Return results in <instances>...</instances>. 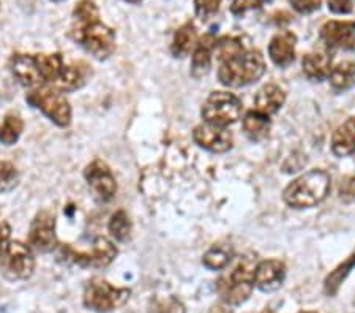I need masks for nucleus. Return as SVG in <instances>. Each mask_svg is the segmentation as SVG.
I'll return each instance as SVG.
<instances>
[{"label":"nucleus","instance_id":"nucleus-1","mask_svg":"<svg viewBox=\"0 0 355 313\" xmlns=\"http://www.w3.org/2000/svg\"><path fill=\"white\" fill-rule=\"evenodd\" d=\"M71 37L95 59L105 60L116 51V32L100 19V10L92 0H81L73 10Z\"/></svg>","mask_w":355,"mask_h":313},{"label":"nucleus","instance_id":"nucleus-2","mask_svg":"<svg viewBox=\"0 0 355 313\" xmlns=\"http://www.w3.org/2000/svg\"><path fill=\"white\" fill-rule=\"evenodd\" d=\"M266 73V60L261 51L246 48L242 53L220 60L218 79L227 87H245L256 83Z\"/></svg>","mask_w":355,"mask_h":313},{"label":"nucleus","instance_id":"nucleus-3","mask_svg":"<svg viewBox=\"0 0 355 313\" xmlns=\"http://www.w3.org/2000/svg\"><path fill=\"white\" fill-rule=\"evenodd\" d=\"M256 260L253 256L239 258L234 266L225 272L216 282V291L221 301L227 305L237 307L243 304L254 288Z\"/></svg>","mask_w":355,"mask_h":313},{"label":"nucleus","instance_id":"nucleus-4","mask_svg":"<svg viewBox=\"0 0 355 313\" xmlns=\"http://www.w3.org/2000/svg\"><path fill=\"white\" fill-rule=\"evenodd\" d=\"M330 192V176L322 169H313L286 187L283 198L295 209L313 208L322 203Z\"/></svg>","mask_w":355,"mask_h":313},{"label":"nucleus","instance_id":"nucleus-5","mask_svg":"<svg viewBox=\"0 0 355 313\" xmlns=\"http://www.w3.org/2000/svg\"><path fill=\"white\" fill-rule=\"evenodd\" d=\"M27 103L42 111L59 127H68L71 122V106L67 96L53 85H40L26 95Z\"/></svg>","mask_w":355,"mask_h":313},{"label":"nucleus","instance_id":"nucleus-6","mask_svg":"<svg viewBox=\"0 0 355 313\" xmlns=\"http://www.w3.org/2000/svg\"><path fill=\"white\" fill-rule=\"evenodd\" d=\"M117 256V247L106 237H96L94 246L87 252L76 250L70 246L59 247V258L62 263L73 264L78 267H107Z\"/></svg>","mask_w":355,"mask_h":313},{"label":"nucleus","instance_id":"nucleus-7","mask_svg":"<svg viewBox=\"0 0 355 313\" xmlns=\"http://www.w3.org/2000/svg\"><path fill=\"white\" fill-rule=\"evenodd\" d=\"M131 291L117 288L103 278H92L84 288V305L96 313H110L128 303Z\"/></svg>","mask_w":355,"mask_h":313},{"label":"nucleus","instance_id":"nucleus-8","mask_svg":"<svg viewBox=\"0 0 355 313\" xmlns=\"http://www.w3.org/2000/svg\"><path fill=\"white\" fill-rule=\"evenodd\" d=\"M35 271V258L32 248L19 241L10 242L7 252L0 258V274L7 280H27Z\"/></svg>","mask_w":355,"mask_h":313},{"label":"nucleus","instance_id":"nucleus-9","mask_svg":"<svg viewBox=\"0 0 355 313\" xmlns=\"http://www.w3.org/2000/svg\"><path fill=\"white\" fill-rule=\"evenodd\" d=\"M242 114V101L239 96L229 92H214L202 106V117L205 122L227 127L236 124Z\"/></svg>","mask_w":355,"mask_h":313},{"label":"nucleus","instance_id":"nucleus-10","mask_svg":"<svg viewBox=\"0 0 355 313\" xmlns=\"http://www.w3.org/2000/svg\"><path fill=\"white\" fill-rule=\"evenodd\" d=\"M28 244L31 248L38 253H49L57 247L55 235V217L48 210H42L32 221L31 232H28Z\"/></svg>","mask_w":355,"mask_h":313},{"label":"nucleus","instance_id":"nucleus-11","mask_svg":"<svg viewBox=\"0 0 355 313\" xmlns=\"http://www.w3.org/2000/svg\"><path fill=\"white\" fill-rule=\"evenodd\" d=\"M84 176L92 192H94L95 196L101 199V201H110V199H112V196L116 195V178H114L112 171L105 162H92L89 167L85 168Z\"/></svg>","mask_w":355,"mask_h":313},{"label":"nucleus","instance_id":"nucleus-12","mask_svg":"<svg viewBox=\"0 0 355 313\" xmlns=\"http://www.w3.org/2000/svg\"><path fill=\"white\" fill-rule=\"evenodd\" d=\"M193 138L199 147L214 153H225L232 147V135L227 132L226 127H218L209 122L198 125L193 132Z\"/></svg>","mask_w":355,"mask_h":313},{"label":"nucleus","instance_id":"nucleus-13","mask_svg":"<svg viewBox=\"0 0 355 313\" xmlns=\"http://www.w3.org/2000/svg\"><path fill=\"white\" fill-rule=\"evenodd\" d=\"M320 40L327 48L355 49V21H329L320 28Z\"/></svg>","mask_w":355,"mask_h":313},{"label":"nucleus","instance_id":"nucleus-14","mask_svg":"<svg viewBox=\"0 0 355 313\" xmlns=\"http://www.w3.org/2000/svg\"><path fill=\"white\" fill-rule=\"evenodd\" d=\"M286 278V266L278 260H266L256 266L254 285L261 291L272 293L282 287Z\"/></svg>","mask_w":355,"mask_h":313},{"label":"nucleus","instance_id":"nucleus-15","mask_svg":"<svg viewBox=\"0 0 355 313\" xmlns=\"http://www.w3.org/2000/svg\"><path fill=\"white\" fill-rule=\"evenodd\" d=\"M295 33L289 31H283L277 33L268 44V56L277 67L286 68L289 67L295 59Z\"/></svg>","mask_w":355,"mask_h":313},{"label":"nucleus","instance_id":"nucleus-16","mask_svg":"<svg viewBox=\"0 0 355 313\" xmlns=\"http://www.w3.org/2000/svg\"><path fill=\"white\" fill-rule=\"evenodd\" d=\"M10 70L19 84L26 85V87L35 89L42 85L35 54H15L10 59Z\"/></svg>","mask_w":355,"mask_h":313},{"label":"nucleus","instance_id":"nucleus-17","mask_svg":"<svg viewBox=\"0 0 355 313\" xmlns=\"http://www.w3.org/2000/svg\"><path fill=\"white\" fill-rule=\"evenodd\" d=\"M215 43L216 40L214 38L211 33H207V35H204L198 42L196 48H194L193 60H191V75L194 78L199 79L210 71L211 56H214V51H215Z\"/></svg>","mask_w":355,"mask_h":313},{"label":"nucleus","instance_id":"nucleus-18","mask_svg":"<svg viewBox=\"0 0 355 313\" xmlns=\"http://www.w3.org/2000/svg\"><path fill=\"white\" fill-rule=\"evenodd\" d=\"M284 90L277 84H267L256 94L254 110L266 114V116H272V114L279 111V108L284 105Z\"/></svg>","mask_w":355,"mask_h":313},{"label":"nucleus","instance_id":"nucleus-19","mask_svg":"<svg viewBox=\"0 0 355 313\" xmlns=\"http://www.w3.org/2000/svg\"><path fill=\"white\" fill-rule=\"evenodd\" d=\"M303 73L308 79L313 81H324L330 76L331 68V56L329 53H311L306 54L302 60Z\"/></svg>","mask_w":355,"mask_h":313},{"label":"nucleus","instance_id":"nucleus-20","mask_svg":"<svg viewBox=\"0 0 355 313\" xmlns=\"http://www.w3.org/2000/svg\"><path fill=\"white\" fill-rule=\"evenodd\" d=\"M331 151L338 157H347L355 152V117H349L336 128L331 138Z\"/></svg>","mask_w":355,"mask_h":313},{"label":"nucleus","instance_id":"nucleus-21","mask_svg":"<svg viewBox=\"0 0 355 313\" xmlns=\"http://www.w3.org/2000/svg\"><path fill=\"white\" fill-rule=\"evenodd\" d=\"M198 44V35L196 28H194L193 22H187L183 24L179 31L175 32L173 44H171V53L174 57H187L191 51L196 48Z\"/></svg>","mask_w":355,"mask_h":313},{"label":"nucleus","instance_id":"nucleus-22","mask_svg":"<svg viewBox=\"0 0 355 313\" xmlns=\"http://www.w3.org/2000/svg\"><path fill=\"white\" fill-rule=\"evenodd\" d=\"M270 119L259 111H250L243 119V130L251 141L266 139L270 132Z\"/></svg>","mask_w":355,"mask_h":313},{"label":"nucleus","instance_id":"nucleus-23","mask_svg":"<svg viewBox=\"0 0 355 313\" xmlns=\"http://www.w3.org/2000/svg\"><path fill=\"white\" fill-rule=\"evenodd\" d=\"M330 85L335 92H346L355 87V64L354 62H341L330 73Z\"/></svg>","mask_w":355,"mask_h":313},{"label":"nucleus","instance_id":"nucleus-24","mask_svg":"<svg viewBox=\"0 0 355 313\" xmlns=\"http://www.w3.org/2000/svg\"><path fill=\"white\" fill-rule=\"evenodd\" d=\"M355 267V255H351L347 260L343 261V263L335 267L334 271L330 272L324 282V291L327 296H335L338 293V289L343 285V282L346 280V277L351 274V271Z\"/></svg>","mask_w":355,"mask_h":313},{"label":"nucleus","instance_id":"nucleus-25","mask_svg":"<svg viewBox=\"0 0 355 313\" xmlns=\"http://www.w3.org/2000/svg\"><path fill=\"white\" fill-rule=\"evenodd\" d=\"M234 258L232 248L229 246H214L204 255L202 264L211 271H221L231 264Z\"/></svg>","mask_w":355,"mask_h":313},{"label":"nucleus","instance_id":"nucleus-26","mask_svg":"<svg viewBox=\"0 0 355 313\" xmlns=\"http://www.w3.org/2000/svg\"><path fill=\"white\" fill-rule=\"evenodd\" d=\"M22 130H24L22 119L19 116H15V114H8L2 125H0V142L5 146L15 144L22 135Z\"/></svg>","mask_w":355,"mask_h":313},{"label":"nucleus","instance_id":"nucleus-27","mask_svg":"<svg viewBox=\"0 0 355 313\" xmlns=\"http://www.w3.org/2000/svg\"><path fill=\"white\" fill-rule=\"evenodd\" d=\"M110 232L119 242H125L130 237L131 221L125 210H119V212L112 215L110 221Z\"/></svg>","mask_w":355,"mask_h":313},{"label":"nucleus","instance_id":"nucleus-28","mask_svg":"<svg viewBox=\"0 0 355 313\" xmlns=\"http://www.w3.org/2000/svg\"><path fill=\"white\" fill-rule=\"evenodd\" d=\"M18 171L10 162H0V193L13 190L18 184Z\"/></svg>","mask_w":355,"mask_h":313},{"label":"nucleus","instance_id":"nucleus-29","mask_svg":"<svg viewBox=\"0 0 355 313\" xmlns=\"http://www.w3.org/2000/svg\"><path fill=\"white\" fill-rule=\"evenodd\" d=\"M150 313H187V309L175 296H169V298L153 301Z\"/></svg>","mask_w":355,"mask_h":313},{"label":"nucleus","instance_id":"nucleus-30","mask_svg":"<svg viewBox=\"0 0 355 313\" xmlns=\"http://www.w3.org/2000/svg\"><path fill=\"white\" fill-rule=\"evenodd\" d=\"M223 0H194V8H196L198 18L207 21L218 13Z\"/></svg>","mask_w":355,"mask_h":313},{"label":"nucleus","instance_id":"nucleus-31","mask_svg":"<svg viewBox=\"0 0 355 313\" xmlns=\"http://www.w3.org/2000/svg\"><path fill=\"white\" fill-rule=\"evenodd\" d=\"M289 3L292 5V8H294L297 13L310 15L313 11L320 8L322 0H289Z\"/></svg>","mask_w":355,"mask_h":313},{"label":"nucleus","instance_id":"nucleus-32","mask_svg":"<svg viewBox=\"0 0 355 313\" xmlns=\"http://www.w3.org/2000/svg\"><path fill=\"white\" fill-rule=\"evenodd\" d=\"M330 11L335 15H349L354 10V0H327Z\"/></svg>","mask_w":355,"mask_h":313},{"label":"nucleus","instance_id":"nucleus-33","mask_svg":"<svg viewBox=\"0 0 355 313\" xmlns=\"http://www.w3.org/2000/svg\"><path fill=\"white\" fill-rule=\"evenodd\" d=\"M10 236H11V228L7 221H0V258L7 252L10 246Z\"/></svg>","mask_w":355,"mask_h":313},{"label":"nucleus","instance_id":"nucleus-34","mask_svg":"<svg viewBox=\"0 0 355 313\" xmlns=\"http://www.w3.org/2000/svg\"><path fill=\"white\" fill-rule=\"evenodd\" d=\"M123 2H128V3H139L142 0H123Z\"/></svg>","mask_w":355,"mask_h":313},{"label":"nucleus","instance_id":"nucleus-35","mask_svg":"<svg viewBox=\"0 0 355 313\" xmlns=\"http://www.w3.org/2000/svg\"><path fill=\"white\" fill-rule=\"evenodd\" d=\"M262 313H273V312H272V310H264Z\"/></svg>","mask_w":355,"mask_h":313},{"label":"nucleus","instance_id":"nucleus-36","mask_svg":"<svg viewBox=\"0 0 355 313\" xmlns=\"http://www.w3.org/2000/svg\"><path fill=\"white\" fill-rule=\"evenodd\" d=\"M261 2H262V3H266V2H270V0H261Z\"/></svg>","mask_w":355,"mask_h":313},{"label":"nucleus","instance_id":"nucleus-37","mask_svg":"<svg viewBox=\"0 0 355 313\" xmlns=\"http://www.w3.org/2000/svg\"><path fill=\"white\" fill-rule=\"evenodd\" d=\"M53 2H64V0H53Z\"/></svg>","mask_w":355,"mask_h":313},{"label":"nucleus","instance_id":"nucleus-38","mask_svg":"<svg viewBox=\"0 0 355 313\" xmlns=\"http://www.w3.org/2000/svg\"><path fill=\"white\" fill-rule=\"evenodd\" d=\"M300 313H314V312H300Z\"/></svg>","mask_w":355,"mask_h":313}]
</instances>
